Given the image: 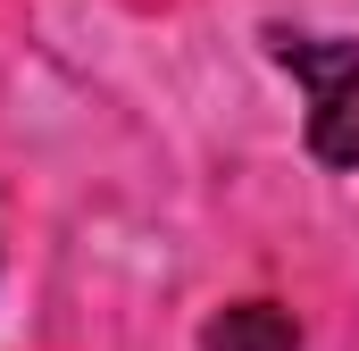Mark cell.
Wrapping results in <instances>:
<instances>
[{
  "instance_id": "1",
  "label": "cell",
  "mask_w": 359,
  "mask_h": 351,
  "mask_svg": "<svg viewBox=\"0 0 359 351\" xmlns=\"http://www.w3.org/2000/svg\"><path fill=\"white\" fill-rule=\"evenodd\" d=\"M276 67L309 84V151L318 168H359V42L334 34H268Z\"/></svg>"
},
{
  "instance_id": "2",
  "label": "cell",
  "mask_w": 359,
  "mask_h": 351,
  "mask_svg": "<svg viewBox=\"0 0 359 351\" xmlns=\"http://www.w3.org/2000/svg\"><path fill=\"white\" fill-rule=\"evenodd\" d=\"M292 343H301V326L276 301H234L201 326V351H292Z\"/></svg>"
}]
</instances>
